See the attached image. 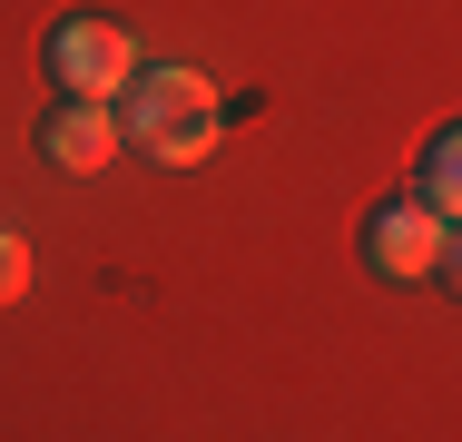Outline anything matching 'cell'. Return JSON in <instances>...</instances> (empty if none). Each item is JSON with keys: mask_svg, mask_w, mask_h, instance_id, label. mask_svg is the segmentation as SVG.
I'll return each mask as SVG.
<instances>
[{"mask_svg": "<svg viewBox=\"0 0 462 442\" xmlns=\"http://www.w3.org/2000/svg\"><path fill=\"white\" fill-rule=\"evenodd\" d=\"M413 197H423L443 226H462V118L423 138V158H413Z\"/></svg>", "mask_w": 462, "mask_h": 442, "instance_id": "cell-5", "label": "cell"}, {"mask_svg": "<svg viewBox=\"0 0 462 442\" xmlns=\"http://www.w3.org/2000/svg\"><path fill=\"white\" fill-rule=\"evenodd\" d=\"M108 108H118V148H138V158H158V168H197V158L217 148V128H226L217 79H207V69H178V60L138 69Z\"/></svg>", "mask_w": 462, "mask_h": 442, "instance_id": "cell-1", "label": "cell"}, {"mask_svg": "<svg viewBox=\"0 0 462 442\" xmlns=\"http://www.w3.org/2000/svg\"><path fill=\"white\" fill-rule=\"evenodd\" d=\"M40 158L69 168V177H98L118 158V108H108V98H60V108L40 118Z\"/></svg>", "mask_w": 462, "mask_h": 442, "instance_id": "cell-4", "label": "cell"}, {"mask_svg": "<svg viewBox=\"0 0 462 442\" xmlns=\"http://www.w3.org/2000/svg\"><path fill=\"white\" fill-rule=\"evenodd\" d=\"M433 256H443V216L403 187V197H383V207H365V265L383 275V285H413V275H433Z\"/></svg>", "mask_w": 462, "mask_h": 442, "instance_id": "cell-3", "label": "cell"}, {"mask_svg": "<svg viewBox=\"0 0 462 442\" xmlns=\"http://www.w3.org/2000/svg\"><path fill=\"white\" fill-rule=\"evenodd\" d=\"M433 275H443V295L462 305V226H443V256H433Z\"/></svg>", "mask_w": 462, "mask_h": 442, "instance_id": "cell-7", "label": "cell"}, {"mask_svg": "<svg viewBox=\"0 0 462 442\" xmlns=\"http://www.w3.org/2000/svg\"><path fill=\"white\" fill-rule=\"evenodd\" d=\"M20 285H30V236H10V226H0V305H10Z\"/></svg>", "mask_w": 462, "mask_h": 442, "instance_id": "cell-6", "label": "cell"}, {"mask_svg": "<svg viewBox=\"0 0 462 442\" xmlns=\"http://www.w3.org/2000/svg\"><path fill=\"white\" fill-rule=\"evenodd\" d=\"M40 69L60 98H118V88L138 79V40L118 30V20H50V40H40Z\"/></svg>", "mask_w": 462, "mask_h": 442, "instance_id": "cell-2", "label": "cell"}]
</instances>
